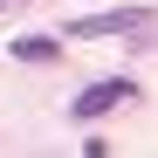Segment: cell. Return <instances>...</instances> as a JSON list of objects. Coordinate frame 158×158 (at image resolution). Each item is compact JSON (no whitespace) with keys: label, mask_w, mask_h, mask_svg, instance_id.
Wrapping results in <instances>:
<instances>
[{"label":"cell","mask_w":158,"mask_h":158,"mask_svg":"<svg viewBox=\"0 0 158 158\" xmlns=\"http://www.w3.org/2000/svg\"><path fill=\"white\" fill-rule=\"evenodd\" d=\"M131 28H151V14H144V7H124V14H83V21H69V35H76V41H96V35H131Z\"/></svg>","instance_id":"obj_1"},{"label":"cell","mask_w":158,"mask_h":158,"mask_svg":"<svg viewBox=\"0 0 158 158\" xmlns=\"http://www.w3.org/2000/svg\"><path fill=\"white\" fill-rule=\"evenodd\" d=\"M14 55H21V62H48V55H55V41H41V35H21V41H14Z\"/></svg>","instance_id":"obj_3"},{"label":"cell","mask_w":158,"mask_h":158,"mask_svg":"<svg viewBox=\"0 0 158 158\" xmlns=\"http://www.w3.org/2000/svg\"><path fill=\"white\" fill-rule=\"evenodd\" d=\"M124 96H131V83H124V76H110V83H89L83 96L69 103V117H76V124H89V117H103V110H117Z\"/></svg>","instance_id":"obj_2"}]
</instances>
